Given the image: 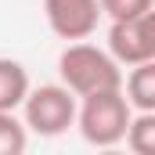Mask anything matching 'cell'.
Returning <instances> with one entry per match:
<instances>
[{
	"label": "cell",
	"instance_id": "cell-1",
	"mask_svg": "<svg viewBox=\"0 0 155 155\" xmlns=\"http://www.w3.org/2000/svg\"><path fill=\"white\" fill-rule=\"evenodd\" d=\"M58 76L76 97H87V94H101V90H119L126 72H123L119 58L108 47H94L87 40H72L58 54Z\"/></svg>",
	"mask_w": 155,
	"mask_h": 155
},
{
	"label": "cell",
	"instance_id": "cell-4",
	"mask_svg": "<svg viewBox=\"0 0 155 155\" xmlns=\"http://www.w3.org/2000/svg\"><path fill=\"white\" fill-rule=\"evenodd\" d=\"M108 51L119 58L123 69L141 65V61H155V7L123 18L108 25Z\"/></svg>",
	"mask_w": 155,
	"mask_h": 155
},
{
	"label": "cell",
	"instance_id": "cell-8",
	"mask_svg": "<svg viewBox=\"0 0 155 155\" xmlns=\"http://www.w3.org/2000/svg\"><path fill=\"white\" fill-rule=\"evenodd\" d=\"M126 148L134 155H155V112H134L126 130Z\"/></svg>",
	"mask_w": 155,
	"mask_h": 155
},
{
	"label": "cell",
	"instance_id": "cell-7",
	"mask_svg": "<svg viewBox=\"0 0 155 155\" xmlns=\"http://www.w3.org/2000/svg\"><path fill=\"white\" fill-rule=\"evenodd\" d=\"M123 90H126L134 112H155V61L130 65V72L123 79Z\"/></svg>",
	"mask_w": 155,
	"mask_h": 155
},
{
	"label": "cell",
	"instance_id": "cell-9",
	"mask_svg": "<svg viewBox=\"0 0 155 155\" xmlns=\"http://www.w3.org/2000/svg\"><path fill=\"white\" fill-rule=\"evenodd\" d=\"M29 144V126L15 112H0V155H22Z\"/></svg>",
	"mask_w": 155,
	"mask_h": 155
},
{
	"label": "cell",
	"instance_id": "cell-5",
	"mask_svg": "<svg viewBox=\"0 0 155 155\" xmlns=\"http://www.w3.org/2000/svg\"><path fill=\"white\" fill-rule=\"evenodd\" d=\"M101 0H43V18L47 29L58 40L72 43V40H87L97 22H101Z\"/></svg>",
	"mask_w": 155,
	"mask_h": 155
},
{
	"label": "cell",
	"instance_id": "cell-3",
	"mask_svg": "<svg viewBox=\"0 0 155 155\" xmlns=\"http://www.w3.org/2000/svg\"><path fill=\"white\" fill-rule=\"evenodd\" d=\"M76 116H79V97L65 83L33 87L22 105V119L29 134H40V137H61L69 126H76Z\"/></svg>",
	"mask_w": 155,
	"mask_h": 155
},
{
	"label": "cell",
	"instance_id": "cell-6",
	"mask_svg": "<svg viewBox=\"0 0 155 155\" xmlns=\"http://www.w3.org/2000/svg\"><path fill=\"white\" fill-rule=\"evenodd\" d=\"M33 83L22 61L15 58H0V112H18L29 97Z\"/></svg>",
	"mask_w": 155,
	"mask_h": 155
},
{
	"label": "cell",
	"instance_id": "cell-10",
	"mask_svg": "<svg viewBox=\"0 0 155 155\" xmlns=\"http://www.w3.org/2000/svg\"><path fill=\"white\" fill-rule=\"evenodd\" d=\"M155 7V0H101V11L112 18V22H123V18H134L141 11Z\"/></svg>",
	"mask_w": 155,
	"mask_h": 155
},
{
	"label": "cell",
	"instance_id": "cell-2",
	"mask_svg": "<svg viewBox=\"0 0 155 155\" xmlns=\"http://www.w3.org/2000/svg\"><path fill=\"white\" fill-rule=\"evenodd\" d=\"M134 123V105L126 97V90H101V94H87L79 97V137L94 148H116L126 141V130Z\"/></svg>",
	"mask_w": 155,
	"mask_h": 155
}]
</instances>
